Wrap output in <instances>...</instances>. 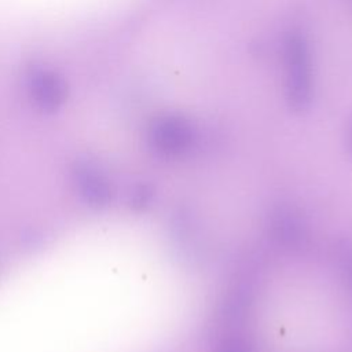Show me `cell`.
<instances>
[{"label":"cell","mask_w":352,"mask_h":352,"mask_svg":"<svg viewBox=\"0 0 352 352\" xmlns=\"http://www.w3.org/2000/svg\"><path fill=\"white\" fill-rule=\"evenodd\" d=\"M274 234L285 243H297L304 236L300 217L289 208H279L272 217Z\"/></svg>","instance_id":"4"},{"label":"cell","mask_w":352,"mask_h":352,"mask_svg":"<svg viewBox=\"0 0 352 352\" xmlns=\"http://www.w3.org/2000/svg\"><path fill=\"white\" fill-rule=\"evenodd\" d=\"M26 85L30 99L43 111L58 110L67 96L66 81L47 67L32 69L28 73Z\"/></svg>","instance_id":"2"},{"label":"cell","mask_w":352,"mask_h":352,"mask_svg":"<svg viewBox=\"0 0 352 352\" xmlns=\"http://www.w3.org/2000/svg\"><path fill=\"white\" fill-rule=\"evenodd\" d=\"M151 146L161 154L175 155L188 148L192 142V128L182 117L165 116L155 120L148 132Z\"/></svg>","instance_id":"3"},{"label":"cell","mask_w":352,"mask_h":352,"mask_svg":"<svg viewBox=\"0 0 352 352\" xmlns=\"http://www.w3.org/2000/svg\"><path fill=\"white\" fill-rule=\"evenodd\" d=\"M217 352H254V349L243 338H228L219 345Z\"/></svg>","instance_id":"6"},{"label":"cell","mask_w":352,"mask_h":352,"mask_svg":"<svg viewBox=\"0 0 352 352\" xmlns=\"http://www.w3.org/2000/svg\"><path fill=\"white\" fill-rule=\"evenodd\" d=\"M351 147H352V126H351Z\"/></svg>","instance_id":"8"},{"label":"cell","mask_w":352,"mask_h":352,"mask_svg":"<svg viewBox=\"0 0 352 352\" xmlns=\"http://www.w3.org/2000/svg\"><path fill=\"white\" fill-rule=\"evenodd\" d=\"M80 184L81 188L84 191V194L87 195L88 199L96 202V204H102L107 199V186L106 183L98 176L96 172H94L91 168H82L80 169Z\"/></svg>","instance_id":"5"},{"label":"cell","mask_w":352,"mask_h":352,"mask_svg":"<svg viewBox=\"0 0 352 352\" xmlns=\"http://www.w3.org/2000/svg\"><path fill=\"white\" fill-rule=\"evenodd\" d=\"M286 94L293 109L304 110L312 100V67L308 44L298 33L285 43Z\"/></svg>","instance_id":"1"},{"label":"cell","mask_w":352,"mask_h":352,"mask_svg":"<svg viewBox=\"0 0 352 352\" xmlns=\"http://www.w3.org/2000/svg\"><path fill=\"white\" fill-rule=\"evenodd\" d=\"M349 275H351V280H352V264H351V268H349Z\"/></svg>","instance_id":"7"}]
</instances>
